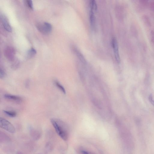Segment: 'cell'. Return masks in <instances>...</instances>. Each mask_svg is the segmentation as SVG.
Returning <instances> with one entry per match:
<instances>
[{"label":"cell","instance_id":"obj_1","mask_svg":"<svg viewBox=\"0 0 154 154\" xmlns=\"http://www.w3.org/2000/svg\"><path fill=\"white\" fill-rule=\"evenodd\" d=\"M50 121L58 135L64 140H67L68 137L67 132L61 121L54 119H51Z\"/></svg>","mask_w":154,"mask_h":154},{"label":"cell","instance_id":"obj_2","mask_svg":"<svg viewBox=\"0 0 154 154\" xmlns=\"http://www.w3.org/2000/svg\"><path fill=\"white\" fill-rule=\"evenodd\" d=\"M36 28L43 34L47 35L50 33L52 30V26L50 23L48 22L38 23L36 24Z\"/></svg>","mask_w":154,"mask_h":154},{"label":"cell","instance_id":"obj_3","mask_svg":"<svg viewBox=\"0 0 154 154\" xmlns=\"http://www.w3.org/2000/svg\"><path fill=\"white\" fill-rule=\"evenodd\" d=\"M0 126L2 128L11 133H14L16 130L13 125L7 120L3 118H0Z\"/></svg>","mask_w":154,"mask_h":154},{"label":"cell","instance_id":"obj_4","mask_svg":"<svg viewBox=\"0 0 154 154\" xmlns=\"http://www.w3.org/2000/svg\"><path fill=\"white\" fill-rule=\"evenodd\" d=\"M15 51L12 47L8 46L4 50V55L9 60L12 62L15 59Z\"/></svg>","mask_w":154,"mask_h":154},{"label":"cell","instance_id":"obj_5","mask_svg":"<svg viewBox=\"0 0 154 154\" xmlns=\"http://www.w3.org/2000/svg\"><path fill=\"white\" fill-rule=\"evenodd\" d=\"M112 45L116 61L118 63H120L121 62V58L119 51L118 43L115 37L113 38L112 39Z\"/></svg>","mask_w":154,"mask_h":154},{"label":"cell","instance_id":"obj_6","mask_svg":"<svg viewBox=\"0 0 154 154\" xmlns=\"http://www.w3.org/2000/svg\"><path fill=\"white\" fill-rule=\"evenodd\" d=\"M4 98L6 99L17 103H21L22 100V99L20 97L9 94L5 95Z\"/></svg>","mask_w":154,"mask_h":154},{"label":"cell","instance_id":"obj_7","mask_svg":"<svg viewBox=\"0 0 154 154\" xmlns=\"http://www.w3.org/2000/svg\"><path fill=\"white\" fill-rule=\"evenodd\" d=\"M1 20L4 28L6 31L11 32L12 31L11 27L9 23L7 18L5 16L2 15L1 17Z\"/></svg>","mask_w":154,"mask_h":154},{"label":"cell","instance_id":"obj_8","mask_svg":"<svg viewBox=\"0 0 154 154\" xmlns=\"http://www.w3.org/2000/svg\"><path fill=\"white\" fill-rule=\"evenodd\" d=\"M89 19L90 24L92 28L95 27L96 19L94 14V11L92 10H90L89 13Z\"/></svg>","mask_w":154,"mask_h":154},{"label":"cell","instance_id":"obj_9","mask_svg":"<svg viewBox=\"0 0 154 154\" xmlns=\"http://www.w3.org/2000/svg\"><path fill=\"white\" fill-rule=\"evenodd\" d=\"M73 50L74 53L76 55L77 57H78L79 60L83 63H86L85 59L83 55L81 53V52L76 47L73 48Z\"/></svg>","mask_w":154,"mask_h":154},{"label":"cell","instance_id":"obj_10","mask_svg":"<svg viewBox=\"0 0 154 154\" xmlns=\"http://www.w3.org/2000/svg\"><path fill=\"white\" fill-rule=\"evenodd\" d=\"M36 54V50L33 48H31L27 52V58L28 59H31L34 57Z\"/></svg>","mask_w":154,"mask_h":154},{"label":"cell","instance_id":"obj_11","mask_svg":"<svg viewBox=\"0 0 154 154\" xmlns=\"http://www.w3.org/2000/svg\"><path fill=\"white\" fill-rule=\"evenodd\" d=\"M142 20L145 24L149 27H151V23L150 18L147 15H145L142 17Z\"/></svg>","mask_w":154,"mask_h":154},{"label":"cell","instance_id":"obj_12","mask_svg":"<svg viewBox=\"0 0 154 154\" xmlns=\"http://www.w3.org/2000/svg\"><path fill=\"white\" fill-rule=\"evenodd\" d=\"M12 62L13 63L11 66V68L14 70L17 69L20 66V63L19 60L16 59H14Z\"/></svg>","mask_w":154,"mask_h":154},{"label":"cell","instance_id":"obj_13","mask_svg":"<svg viewBox=\"0 0 154 154\" xmlns=\"http://www.w3.org/2000/svg\"><path fill=\"white\" fill-rule=\"evenodd\" d=\"M90 10L94 11H96L97 10V6L96 1L94 0L91 1L90 3Z\"/></svg>","mask_w":154,"mask_h":154},{"label":"cell","instance_id":"obj_14","mask_svg":"<svg viewBox=\"0 0 154 154\" xmlns=\"http://www.w3.org/2000/svg\"><path fill=\"white\" fill-rule=\"evenodd\" d=\"M149 1L147 0H139V3L143 8L148 7L149 3Z\"/></svg>","mask_w":154,"mask_h":154},{"label":"cell","instance_id":"obj_15","mask_svg":"<svg viewBox=\"0 0 154 154\" xmlns=\"http://www.w3.org/2000/svg\"><path fill=\"white\" fill-rule=\"evenodd\" d=\"M54 83L56 86L64 94L66 93V91L62 85L57 80L55 81Z\"/></svg>","mask_w":154,"mask_h":154},{"label":"cell","instance_id":"obj_16","mask_svg":"<svg viewBox=\"0 0 154 154\" xmlns=\"http://www.w3.org/2000/svg\"><path fill=\"white\" fill-rule=\"evenodd\" d=\"M3 112L5 114L8 116L11 117H16L17 113L16 112L12 111L3 110Z\"/></svg>","mask_w":154,"mask_h":154},{"label":"cell","instance_id":"obj_17","mask_svg":"<svg viewBox=\"0 0 154 154\" xmlns=\"http://www.w3.org/2000/svg\"><path fill=\"white\" fill-rule=\"evenodd\" d=\"M6 76V73L3 68L0 67V78L1 79L4 78Z\"/></svg>","mask_w":154,"mask_h":154},{"label":"cell","instance_id":"obj_18","mask_svg":"<svg viewBox=\"0 0 154 154\" xmlns=\"http://www.w3.org/2000/svg\"><path fill=\"white\" fill-rule=\"evenodd\" d=\"M27 6L31 10H33V6L32 1L31 0H27L26 1Z\"/></svg>","mask_w":154,"mask_h":154},{"label":"cell","instance_id":"obj_19","mask_svg":"<svg viewBox=\"0 0 154 154\" xmlns=\"http://www.w3.org/2000/svg\"><path fill=\"white\" fill-rule=\"evenodd\" d=\"M132 32L134 35V36L135 37H137L138 36V31L137 30L136 27L135 25L133 26L132 27Z\"/></svg>","mask_w":154,"mask_h":154},{"label":"cell","instance_id":"obj_20","mask_svg":"<svg viewBox=\"0 0 154 154\" xmlns=\"http://www.w3.org/2000/svg\"><path fill=\"white\" fill-rule=\"evenodd\" d=\"M148 7L152 11H154V1L149 2Z\"/></svg>","mask_w":154,"mask_h":154},{"label":"cell","instance_id":"obj_21","mask_svg":"<svg viewBox=\"0 0 154 154\" xmlns=\"http://www.w3.org/2000/svg\"><path fill=\"white\" fill-rule=\"evenodd\" d=\"M30 84V81L29 79H27L25 83V86L26 88H29Z\"/></svg>","mask_w":154,"mask_h":154},{"label":"cell","instance_id":"obj_22","mask_svg":"<svg viewBox=\"0 0 154 154\" xmlns=\"http://www.w3.org/2000/svg\"><path fill=\"white\" fill-rule=\"evenodd\" d=\"M82 153L83 154H89L87 151H82Z\"/></svg>","mask_w":154,"mask_h":154},{"label":"cell","instance_id":"obj_23","mask_svg":"<svg viewBox=\"0 0 154 154\" xmlns=\"http://www.w3.org/2000/svg\"><path fill=\"white\" fill-rule=\"evenodd\" d=\"M17 154H22V152H20L19 151V152H18Z\"/></svg>","mask_w":154,"mask_h":154}]
</instances>
